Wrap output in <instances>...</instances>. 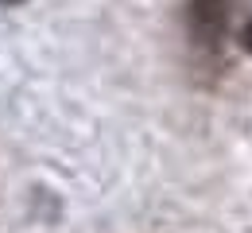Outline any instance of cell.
<instances>
[{
	"label": "cell",
	"instance_id": "6da1fadb",
	"mask_svg": "<svg viewBox=\"0 0 252 233\" xmlns=\"http://www.w3.org/2000/svg\"><path fill=\"white\" fill-rule=\"evenodd\" d=\"M241 0H183V39L190 74L202 86H218L229 70V47L237 43Z\"/></svg>",
	"mask_w": 252,
	"mask_h": 233
},
{
	"label": "cell",
	"instance_id": "7a4b0ae2",
	"mask_svg": "<svg viewBox=\"0 0 252 233\" xmlns=\"http://www.w3.org/2000/svg\"><path fill=\"white\" fill-rule=\"evenodd\" d=\"M237 47H241L245 55H252V16H245L241 28H237Z\"/></svg>",
	"mask_w": 252,
	"mask_h": 233
},
{
	"label": "cell",
	"instance_id": "3957f363",
	"mask_svg": "<svg viewBox=\"0 0 252 233\" xmlns=\"http://www.w3.org/2000/svg\"><path fill=\"white\" fill-rule=\"evenodd\" d=\"M0 4H24V0H0Z\"/></svg>",
	"mask_w": 252,
	"mask_h": 233
}]
</instances>
